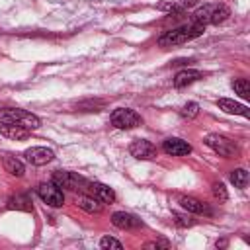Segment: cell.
Segmentation results:
<instances>
[{
    "label": "cell",
    "instance_id": "6da1fadb",
    "mask_svg": "<svg viewBox=\"0 0 250 250\" xmlns=\"http://www.w3.org/2000/svg\"><path fill=\"white\" fill-rule=\"evenodd\" d=\"M203 31H205L203 25L193 23V21H188V23L178 25V27H174V29H168L164 35H160V37H158V45H162V47L182 45V43H188V41L199 37Z\"/></svg>",
    "mask_w": 250,
    "mask_h": 250
},
{
    "label": "cell",
    "instance_id": "7a4b0ae2",
    "mask_svg": "<svg viewBox=\"0 0 250 250\" xmlns=\"http://www.w3.org/2000/svg\"><path fill=\"white\" fill-rule=\"evenodd\" d=\"M230 16V10L225 4H205L203 8L195 10L189 18V21L199 23V25H209V23H223L227 18Z\"/></svg>",
    "mask_w": 250,
    "mask_h": 250
},
{
    "label": "cell",
    "instance_id": "3957f363",
    "mask_svg": "<svg viewBox=\"0 0 250 250\" xmlns=\"http://www.w3.org/2000/svg\"><path fill=\"white\" fill-rule=\"evenodd\" d=\"M0 123H8V125H21L29 131L37 129L41 125V119L25 109H16V107H4L0 109Z\"/></svg>",
    "mask_w": 250,
    "mask_h": 250
},
{
    "label": "cell",
    "instance_id": "277c9868",
    "mask_svg": "<svg viewBox=\"0 0 250 250\" xmlns=\"http://www.w3.org/2000/svg\"><path fill=\"white\" fill-rule=\"evenodd\" d=\"M205 145H207L211 150H215L217 154L225 156V158H236L238 152H240V148H238V145H236L234 141H230L229 137L219 135V133L207 135V137H205Z\"/></svg>",
    "mask_w": 250,
    "mask_h": 250
},
{
    "label": "cell",
    "instance_id": "5b68a950",
    "mask_svg": "<svg viewBox=\"0 0 250 250\" xmlns=\"http://www.w3.org/2000/svg\"><path fill=\"white\" fill-rule=\"evenodd\" d=\"M109 121L115 129H135L139 125H143V117L135 111V109H129V107H117L111 111L109 115Z\"/></svg>",
    "mask_w": 250,
    "mask_h": 250
},
{
    "label": "cell",
    "instance_id": "8992f818",
    "mask_svg": "<svg viewBox=\"0 0 250 250\" xmlns=\"http://www.w3.org/2000/svg\"><path fill=\"white\" fill-rule=\"evenodd\" d=\"M55 186L62 188V189H70V191H76V189H84V184L86 180L74 172H66V170H57L53 174V180H51Z\"/></svg>",
    "mask_w": 250,
    "mask_h": 250
},
{
    "label": "cell",
    "instance_id": "52a82bcc",
    "mask_svg": "<svg viewBox=\"0 0 250 250\" xmlns=\"http://www.w3.org/2000/svg\"><path fill=\"white\" fill-rule=\"evenodd\" d=\"M37 195L51 207H61L64 203V193L59 186H55L53 182L49 184H39L37 186Z\"/></svg>",
    "mask_w": 250,
    "mask_h": 250
},
{
    "label": "cell",
    "instance_id": "ba28073f",
    "mask_svg": "<svg viewBox=\"0 0 250 250\" xmlns=\"http://www.w3.org/2000/svg\"><path fill=\"white\" fill-rule=\"evenodd\" d=\"M129 152H131V156H135V158H139V160H152V158H156V146L150 143V141H146V139H137V141H133L131 143V146H129Z\"/></svg>",
    "mask_w": 250,
    "mask_h": 250
},
{
    "label": "cell",
    "instance_id": "9c48e42d",
    "mask_svg": "<svg viewBox=\"0 0 250 250\" xmlns=\"http://www.w3.org/2000/svg\"><path fill=\"white\" fill-rule=\"evenodd\" d=\"M84 189L88 191V195L96 197L98 201L102 203H113L115 201V191L105 186V184H100V182H86L84 184Z\"/></svg>",
    "mask_w": 250,
    "mask_h": 250
},
{
    "label": "cell",
    "instance_id": "30bf717a",
    "mask_svg": "<svg viewBox=\"0 0 250 250\" xmlns=\"http://www.w3.org/2000/svg\"><path fill=\"white\" fill-rule=\"evenodd\" d=\"M23 156L33 166H43V164H49L55 158V152L51 148H47V146H31V148H27L23 152Z\"/></svg>",
    "mask_w": 250,
    "mask_h": 250
},
{
    "label": "cell",
    "instance_id": "8fae6325",
    "mask_svg": "<svg viewBox=\"0 0 250 250\" xmlns=\"http://www.w3.org/2000/svg\"><path fill=\"white\" fill-rule=\"evenodd\" d=\"M162 150H164L166 154H172V156H184V154H189V152H191V145L186 143L184 139L168 137V139L162 143Z\"/></svg>",
    "mask_w": 250,
    "mask_h": 250
},
{
    "label": "cell",
    "instance_id": "7c38bea8",
    "mask_svg": "<svg viewBox=\"0 0 250 250\" xmlns=\"http://www.w3.org/2000/svg\"><path fill=\"white\" fill-rule=\"evenodd\" d=\"M111 223H113L117 229H123V230H131V229H137V227L143 225L137 217H133L131 213H125V211L113 213V215H111Z\"/></svg>",
    "mask_w": 250,
    "mask_h": 250
},
{
    "label": "cell",
    "instance_id": "4fadbf2b",
    "mask_svg": "<svg viewBox=\"0 0 250 250\" xmlns=\"http://www.w3.org/2000/svg\"><path fill=\"white\" fill-rule=\"evenodd\" d=\"M199 78H203V72H201V70L184 68V70H180V72L174 76V86H176V88H184V86H189V84L197 82Z\"/></svg>",
    "mask_w": 250,
    "mask_h": 250
},
{
    "label": "cell",
    "instance_id": "5bb4252c",
    "mask_svg": "<svg viewBox=\"0 0 250 250\" xmlns=\"http://www.w3.org/2000/svg\"><path fill=\"white\" fill-rule=\"evenodd\" d=\"M0 135L8 137V139H16V141H23L31 135L29 129L21 127V125H8V123H0Z\"/></svg>",
    "mask_w": 250,
    "mask_h": 250
},
{
    "label": "cell",
    "instance_id": "9a60e30c",
    "mask_svg": "<svg viewBox=\"0 0 250 250\" xmlns=\"http://www.w3.org/2000/svg\"><path fill=\"white\" fill-rule=\"evenodd\" d=\"M217 105H219V109H223L225 113H234V115H242V117H248V115H250V111H248L246 105L236 104V102H232V100H229V98L217 100Z\"/></svg>",
    "mask_w": 250,
    "mask_h": 250
},
{
    "label": "cell",
    "instance_id": "2e32d148",
    "mask_svg": "<svg viewBox=\"0 0 250 250\" xmlns=\"http://www.w3.org/2000/svg\"><path fill=\"white\" fill-rule=\"evenodd\" d=\"M178 201H180V205H182L186 211H189V213H205V215H211V209H209L205 203H201L199 199H195V197L182 195Z\"/></svg>",
    "mask_w": 250,
    "mask_h": 250
},
{
    "label": "cell",
    "instance_id": "e0dca14e",
    "mask_svg": "<svg viewBox=\"0 0 250 250\" xmlns=\"http://www.w3.org/2000/svg\"><path fill=\"white\" fill-rule=\"evenodd\" d=\"M199 0H174V2H164L158 4V10H168L170 14H184L188 8L195 6Z\"/></svg>",
    "mask_w": 250,
    "mask_h": 250
},
{
    "label": "cell",
    "instance_id": "ac0fdd59",
    "mask_svg": "<svg viewBox=\"0 0 250 250\" xmlns=\"http://www.w3.org/2000/svg\"><path fill=\"white\" fill-rule=\"evenodd\" d=\"M8 207L10 209H18V211H31L33 205H31V199L27 193H18V195H12L8 199Z\"/></svg>",
    "mask_w": 250,
    "mask_h": 250
},
{
    "label": "cell",
    "instance_id": "d6986e66",
    "mask_svg": "<svg viewBox=\"0 0 250 250\" xmlns=\"http://www.w3.org/2000/svg\"><path fill=\"white\" fill-rule=\"evenodd\" d=\"M76 203H78V207L84 209L86 213H102V209H104L102 201H98V199L92 197V195H80Z\"/></svg>",
    "mask_w": 250,
    "mask_h": 250
},
{
    "label": "cell",
    "instance_id": "ffe728a7",
    "mask_svg": "<svg viewBox=\"0 0 250 250\" xmlns=\"http://www.w3.org/2000/svg\"><path fill=\"white\" fill-rule=\"evenodd\" d=\"M4 168H6V172L8 174H12V176H16V178H21L23 174H25V168H23V164L16 158V156H10V154H6L4 156Z\"/></svg>",
    "mask_w": 250,
    "mask_h": 250
},
{
    "label": "cell",
    "instance_id": "44dd1931",
    "mask_svg": "<svg viewBox=\"0 0 250 250\" xmlns=\"http://www.w3.org/2000/svg\"><path fill=\"white\" fill-rule=\"evenodd\" d=\"M230 182L234 184V188L244 189L246 184H248V172H246L244 168H236V170H232V172H230Z\"/></svg>",
    "mask_w": 250,
    "mask_h": 250
},
{
    "label": "cell",
    "instance_id": "7402d4cb",
    "mask_svg": "<svg viewBox=\"0 0 250 250\" xmlns=\"http://www.w3.org/2000/svg\"><path fill=\"white\" fill-rule=\"evenodd\" d=\"M232 88H234V92H236L240 98H244V100L250 98V82H248L246 78H236V80H232Z\"/></svg>",
    "mask_w": 250,
    "mask_h": 250
},
{
    "label": "cell",
    "instance_id": "603a6c76",
    "mask_svg": "<svg viewBox=\"0 0 250 250\" xmlns=\"http://www.w3.org/2000/svg\"><path fill=\"white\" fill-rule=\"evenodd\" d=\"M182 117H195L197 113H199V105L195 104V102H189V104H186L184 107H182Z\"/></svg>",
    "mask_w": 250,
    "mask_h": 250
},
{
    "label": "cell",
    "instance_id": "cb8c5ba5",
    "mask_svg": "<svg viewBox=\"0 0 250 250\" xmlns=\"http://www.w3.org/2000/svg\"><path fill=\"white\" fill-rule=\"evenodd\" d=\"M213 195H215V199H219V201H227V199H229V193H227V189H225V186H223L221 182H215V184H213Z\"/></svg>",
    "mask_w": 250,
    "mask_h": 250
},
{
    "label": "cell",
    "instance_id": "d4e9b609",
    "mask_svg": "<svg viewBox=\"0 0 250 250\" xmlns=\"http://www.w3.org/2000/svg\"><path fill=\"white\" fill-rule=\"evenodd\" d=\"M172 217H174V223H176L178 227H191V225L195 223L191 217L182 215V213H172Z\"/></svg>",
    "mask_w": 250,
    "mask_h": 250
},
{
    "label": "cell",
    "instance_id": "484cf974",
    "mask_svg": "<svg viewBox=\"0 0 250 250\" xmlns=\"http://www.w3.org/2000/svg\"><path fill=\"white\" fill-rule=\"evenodd\" d=\"M100 246H102V248H117V250H119L123 244H121L119 240L111 238V236H104V238L100 240Z\"/></svg>",
    "mask_w": 250,
    "mask_h": 250
},
{
    "label": "cell",
    "instance_id": "4316f807",
    "mask_svg": "<svg viewBox=\"0 0 250 250\" xmlns=\"http://www.w3.org/2000/svg\"><path fill=\"white\" fill-rule=\"evenodd\" d=\"M160 246H164V248H168V242H146L145 244V248H160Z\"/></svg>",
    "mask_w": 250,
    "mask_h": 250
}]
</instances>
